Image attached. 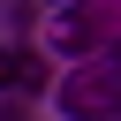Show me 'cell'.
<instances>
[{"label": "cell", "mask_w": 121, "mask_h": 121, "mask_svg": "<svg viewBox=\"0 0 121 121\" xmlns=\"http://www.w3.org/2000/svg\"><path fill=\"white\" fill-rule=\"evenodd\" d=\"M8 76H15V53H8V45H0V83H8Z\"/></svg>", "instance_id": "cell-1"}]
</instances>
